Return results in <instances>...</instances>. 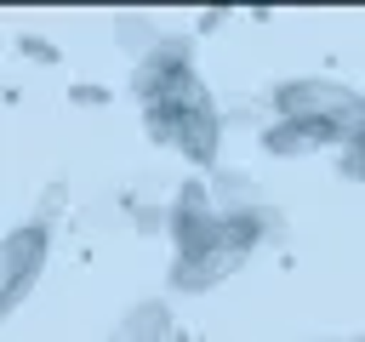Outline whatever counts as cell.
<instances>
[{
  "mask_svg": "<svg viewBox=\"0 0 365 342\" xmlns=\"http://www.w3.org/2000/svg\"><path fill=\"white\" fill-rule=\"evenodd\" d=\"M165 228H171V268H165V291L171 296H194L222 285L228 274H240L251 262V251L274 234L257 217H228L211 194V182H182L165 205Z\"/></svg>",
  "mask_w": 365,
  "mask_h": 342,
  "instance_id": "1",
  "label": "cell"
},
{
  "mask_svg": "<svg viewBox=\"0 0 365 342\" xmlns=\"http://www.w3.org/2000/svg\"><path fill=\"white\" fill-rule=\"evenodd\" d=\"M143 125H148L154 142L177 148L182 160H194V165H217V148H222V114H217V103H211L205 86H194V91H182V97H165V103H148V108H143Z\"/></svg>",
  "mask_w": 365,
  "mask_h": 342,
  "instance_id": "2",
  "label": "cell"
},
{
  "mask_svg": "<svg viewBox=\"0 0 365 342\" xmlns=\"http://www.w3.org/2000/svg\"><path fill=\"white\" fill-rule=\"evenodd\" d=\"M268 103H274V120H314V125H331L342 137H354L365 125V91H354L342 80H319V74L279 80Z\"/></svg>",
  "mask_w": 365,
  "mask_h": 342,
  "instance_id": "3",
  "label": "cell"
},
{
  "mask_svg": "<svg viewBox=\"0 0 365 342\" xmlns=\"http://www.w3.org/2000/svg\"><path fill=\"white\" fill-rule=\"evenodd\" d=\"M46 262H51V222L29 217V222L6 228V239H0V314H17L29 302Z\"/></svg>",
  "mask_w": 365,
  "mask_h": 342,
  "instance_id": "4",
  "label": "cell"
},
{
  "mask_svg": "<svg viewBox=\"0 0 365 342\" xmlns=\"http://www.w3.org/2000/svg\"><path fill=\"white\" fill-rule=\"evenodd\" d=\"M200 86V74H194V46L182 40V34H171L160 51H148L137 68H131V91H137V103L148 108V103H165V97H182V91H194Z\"/></svg>",
  "mask_w": 365,
  "mask_h": 342,
  "instance_id": "5",
  "label": "cell"
},
{
  "mask_svg": "<svg viewBox=\"0 0 365 342\" xmlns=\"http://www.w3.org/2000/svg\"><path fill=\"white\" fill-rule=\"evenodd\" d=\"M342 148L348 137L342 131H331V125H314V120H274L268 131H262V148L274 154V160H297V154H314V148Z\"/></svg>",
  "mask_w": 365,
  "mask_h": 342,
  "instance_id": "6",
  "label": "cell"
},
{
  "mask_svg": "<svg viewBox=\"0 0 365 342\" xmlns=\"http://www.w3.org/2000/svg\"><path fill=\"white\" fill-rule=\"evenodd\" d=\"M108 342H182V336H177L171 302H137V308H125V319L108 331Z\"/></svg>",
  "mask_w": 365,
  "mask_h": 342,
  "instance_id": "7",
  "label": "cell"
},
{
  "mask_svg": "<svg viewBox=\"0 0 365 342\" xmlns=\"http://www.w3.org/2000/svg\"><path fill=\"white\" fill-rule=\"evenodd\" d=\"M114 34H120V46H125V51H137V63L171 40V34H165L154 17H137V11H120V17H114Z\"/></svg>",
  "mask_w": 365,
  "mask_h": 342,
  "instance_id": "8",
  "label": "cell"
},
{
  "mask_svg": "<svg viewBox=\"0 0 365 342\" xmlns=\"http://www.w3.org/2000/svg\"><path fill=\"white\" fill-rule=\"evenodd\" d=\"M342 177L365 188V125H359V131H354V137L342 142Z\"/></svg>",
  "mask_w": 365,
  "mask_h": 342,
  "instance_id": "9",
  "label": "cell"
},
{
  "mask_svg": "<svg viewBox=\"0 0 365 342\" xmlns=\"http://www.w3.org/2000/svg\"><path fill=\"white\" fill-rule=\"evenodd\" d=\"M23 51H29V57H46V63H57V46H51V40H40V34H23Z\"/></svg>",
  "mask_w": 365,
  "mask_h": 342,
  "instance_id": "10",
  "label": "cell"
},
{
  "mask_svg": "<svg viewBox=\"0 0 365 342\" xmlns=\"http://www.w3.org/2000/svg\"><path fill=\"white\" fill-rule=\"evenodd\" d=\"M314 342H331V336H314Z\"/></svg>",
  "mask_w": 365,
  "mask_h": 342,
  "instance_id": "11",
  "label": "cell"
},
{
  "mask_svg": "<svg viewBox=\"0 0 365 342\" xmlns=\"http://www.w3.org/2000/svg\"><path fill=\"white\" fill-rule=\"evenodd\" d=\"M354 342H365V336H354Z\"/></svg>",
  "mask_w": 365,
  "mask_h": 342,
  "instance_id": "12",
  "label": "cell"
}]
</instances>
